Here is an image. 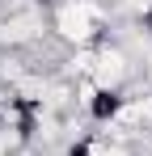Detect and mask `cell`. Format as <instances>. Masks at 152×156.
<instances>
[{
	"mask_svg": "<svg viewBox=\"0 0 152 156\" xmlns=\"http://www.w3.org/2000/svg\"><path fill=\"white\" fill-rule=\"evenodd\" d=\"M47 26L51 38L63 42L68 51H89L110 30V9H106V0H59V4H51Z\"/></svg>",
	"mask_w": 152,
	"mask_h": 156,
	"instance_id": "1",
	"label": "cell"
},
{
	"mask_svg": "<svg viewBox=\"0 0 152 156\" xmlns=\"http://www.w3.org/2000/svg\"><path fill=\"white\" fill-rule=\"evenodd\" d=\"M135 76H139V63H135V55L127 51L123 42H110V38H101L97 47H93L89 80H93L97 89H106V93H127Z\"/></svg>",
	"mask_w": 152,
	"mask_h": 156,
	"instance_id": "2",
	"label": "cell"
}]
</instances>
